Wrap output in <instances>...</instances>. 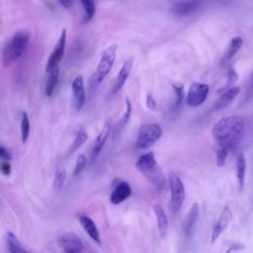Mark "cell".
Returning <instances> with one entry per match:
<instances>
[{
  "mask_svg": "<svg viewBox=\"0 0 253 253\" xmlns=\"http://www.w3.org/2000/svg\"><path fill=\"white\" fill-rule=\"evenodd\" d=\"M153 211L155 214V218L157 221V227H158V232L161 237H164L167 233L168 226H169V221L167 214L163 208L160 205H155L153 208Z\"/></svg>",
  "mask_w": 253,
  "mask_h": 253,
  "instance_id": "19",
  "label": "cell"
},
{
  "mask_svg": "<svg viewBox=\"0 0 253 253\" xmlns=\"http://www.w3.org/2000/svg\"><path fill=\"white\" fill-rule=\"evenodd\" d=\"M30 119L27 112H23L21 116V136H22V142L25 143L30 134Z\"/></svg>",
  "mask_w": 253,
  "mask_h": 253,
  "instance_id": "26",
  "label": "cell"
},
{
  "mask_svg": "<svg viewBox=\"0 0 253 253\" xmlns=\"http://www.w3.org/2000/svg\"><path fill=\"white\" fill-rule=\"evenodd\" d=\"M209 92H210V86L208 84L195 82L191 85L187 93L186 103L190 107H198L207 100Z\"/></svg>",
  "mask_w": 253,
  "mask_h": 253,
  "instance_id": "6",
  "label": "cell"
},
{
  "mask_svg": "<svg viewBox=\"0 0 253 253\" xmlns=\"http://www.w3.org/2000/svg\"><path fill=\"white\" fill-rule=\"evenodd\" d=\"M71 90L73 96V107L76 111H80L83 108L86 100L84 78L82 75H78L73 79Z\"/></svg>",
  "mask_w": 253,
  "mask_h": 253,
  "instance_id": "9",
  "label": "cell"
},
{
  "mask_svg": "<svg viewBox=\"0 0 253 253\" xmlns=\"http://www.w3.org/2000/svg\"><path fill=\"white\" fill-rule=\"evenodd\" d=\"M253 90V71L250 74L249 78H248V83H247V91L251 92Z\"/></svg>",
  "mask_w": 253,
  "mask_h": 253,
  "instance_id": "37",
  "label": "cell"
},
{
  "mask_svg": "<svg viewBox=\"0 0 253 253\" xmlns=\"http://www.w3.org/2000/svg\"><path fill=\"white\" fill-rule=\"evenodd\" d=\"M202 4V0H180L172 4L171 12L177 17H185L195 12Z\"/></svg>",
  "mask_w": 253,
  "mask_h": 253,
  "instance_id": "11",
  "label": "cell"
},
{
  "mask_svg": "<svg viewBox=\"0 0 253 253\" xmlns=\"http://www.w3.org/2000/svg\"><path fill=\"white\" fill-rule=\"evenodd\" d=\"M245 120L242 116H227L218 120L211 128V133L217 145L228 150L235 149L244 132Z\"/></svg>",
  "mask_w": 253,
  "mask_h": 253,
  "instance_id": "1",
  "label": "cell"
},
{
  "mask_svg": "<svg viewBox=\"0 0 253 253\" xmlns=\"http://www.w3.org/2000/svg\"><path fill=\"white\" fill-rule=\"evenodd\" d=\"M231 218H232V211L228 206H225L222 209L220 215L212 228L211 235V243H214L217 240V238L223 233V231L227 228Z\"/></svg>",
  "mask_w": 253,
  "mask_h": 253,
  "instance_id": "10",
  "label": "cell"
},
{
  "mask_svg": "<svg viewBox=\"0 0 253 253\" xmlns=\"http://www.w3.org/2000/svg\"><path fill=\"white\" fill-rule=\"evenodd\" d=\"M0 157L2 158V160H11L12 159V155L10 153V151L3 145L0 146Z\"/></svg>",
  "mask_w": 253,
  "mask_h": 253,
  "instance_id": "34",
  "label": "cell"
},
{
  "mask_svg": "<svg viewBox=\"0 0 253 253\" xmlns=\"http://www.w3.org/2000/svg\"><path fill=\"white\" fill-rule=\"evenodd\" d=\"M228 151L229 150L224 146H221V145L217 146L216 152H215V157H216V165L218 167H222L225 164Z\"/></svg>",
  "mask_w": 253,
  "mask_h": 253,
  "instance_id": "29",
  "label": "cell"
},
{
  "mask_svg": "<svg viewBox=\"0 0 253 253\" xmlns=\"http://www.w3.org/2000/svg\"><path fill=\"white\" fill-rule=\"evenodd\" d=\"M199 204L198 203H194L186 216L185 219V224H184V231H185V235L186 237H191L195 228V225L197 223L198 217H199Z\"/></svg>",
  "mask_w": 253,
  "mask_h": 253,
  "instance_id": "18",
  "label": "cell"
},
{
  "mask_svg": "<svg viewBox=\"0 0 253 253\" xmlns=\"http://www.w3.org/2000/svg\"><path fill=\"white\" fill-rule=\"evenodd\" d=\"M87 138H88L87 130L85 128H80L74 137V140L67 152V155H70L73 152H75L77 149H79L84 144V142L87 140Z\"/></svg>",
  "mask_w": 253,
  "mask_h": 253,
  "instance_id": "24",
  "label": "cell"
},
{
  "mask_svg": "<svg viewBox=\"0 0 253 253\" xmlns=\"http://www.w3.org/2000/svg\"><path fill=\"white\" fill-rule=\"evenodd\" d=\"M235 170H236V178L238 182V188L240 191L244 189L245 184V175H246V159L243 153H239L236 162H235Z\"/></svg>",
  "mask_w": 253,
  "mask_h": 253,
  "instance_id": "20",
  "label": "cell"
},
{
  "mask_svg": "<svg viewBox=\"0 0 253 253\" xmlns=\"http://www.w3.org/2000/svg\"><path fill=\"white\" fill-rule=\"evenodd\" d=\"M5 242H6L8 251L11 253L27 252V250L22 245V243L19 241L17 236L11 231H8L5 233Z\"/></svg>",
  "mask_w": 253,
  "mask_h": 253,
  "instance_id": "22",
  "label": "cell"
},
{
  "mask_svg": "<svg viewBox=\"0 0 253 253\" xmlns=\"http://www.w3.org/2000/svg\"><path fill=\"white\" fill-rule=\"evenodd\" d=\"M242 45H243V40L241 37L237 36V37L232 38L229 42V45L227 47V50L222 58V63L231 59L239 51V49L242 47Z\"/></svg>",
  "mask_w": 253,
  "mask_h": 253,
  "instance_id": "23",
  "label": "cell"
},
{
  "mask_svg": "<svg viewBox=\"0 0 253 253\" xmlns=\"http://www.w3.org/2000/svg\"><path fill=\"white\" fill-rule=\"evenodd\" d=\"M162 127L158 124L143 125L138 130L134 147L137 149L148 148L162 136Z\"/></svg>",
  "mask_w": 253,
  "mask_h": 253,
  "instance_id": "4",
  "label": "cell"
},
{
  "mask_svg": "<svg viewBox=\"0 0 253 253\" xmlns=\"http://www.w3.org/2000/svg\"><path fill=\"white\" fill-rule=\"evenodd\" d=\"M238 79V74L237 72L235 71L234 67L230 66L227 70V76H226V84H225V87L224 88H230L232 87L235 82L237 81Z\"/></svg>",
  "mask_w": 253,
  "mask_h": 253,
  "instance_id": "32",
  "label": "cell"
},
{
  "mask_svg": "<svg viewBox=\"0 0 253 253\" xmlns=\"http://www.w3.org/2000/svg\"><path fill=\"white\" fill-rule=\"evenodd\" d=\"M239 92H240L239 87L232 86L230 88H227V90L224 91L220 95V97L217 99V101L215 102L213 110L214 111H219V110L224 109L225 107H227L238 96Z\"/></svg>",
  "mask_w": 253,
  "mask_h": 253,
  "instance_id": "16",
  "label": "cell"
},
{
  "mask_svg": "<svg viewBox=\"0 0 253 253\" xmlns=\"http://www.w3.org/2000/svg\"><path fill=\"white\" fill-rule=\"evenodd\" d=\"M56 243L60 250L66 253L82 252L84 250L83 241L74 232L63 233L57 238Z\"/></svg>",
  "mask_w": 253,
  "mask_h": 253,
  "instance_id": "7",
  "label": "cell"
},
{
  "mask_svg": "<svg viewBox=\"0 0 253 253\" xmlns=\"http://www.w3.org/2000/svg\"><path fill=\"white\" fill-rule=\"evenodd\" d=\"M156 166L157 162L152 151H148L139 155L135 161V168L138 171L145 174H148L151 171H153L156 168Z\"/></svg>",
  "mask_w": 253,
  "mask_h": 253,
  "instance_id": "14",
  "label": "cell"
},
{
  "mask_svg": "<svg viewBox=\"0 0 253 253\" xmlns=\"http://www.w3.org/2000/svg\"><path fill=\"white\" fill-rule=\"evenodd\" d=\"M146 107L149 109V110H155L156 108V101L154 100L153 96L151 94H147L146 95Z\"/></svg>",
  "mask_w": 253,
  "mask_h": 253,
  "instance_id": "35",
  "label": "cell"
},
{
  "mask_svg": "<svg viewBox=\"0 0 253 253\" xmlns=\"http://www.w3.org/2000/svg\"><path fill=\"white\" fill-rule=\"evenodd\" d=\"M79 222L81 224V226L83 227V229L85 230V232L90 236V238L95 241L97 244H101V238H100V233L98 230L97 225L95 224V222L93 221V219L86 215V214H82L79 216Z\"/></svg>",
  "mask_w": 253,
  "mask_h": 253,
  "instance_id": "15",
  "label": "cell"
},
{
  "mask_svg": "<svg viewBox=\"0 0 253 253\" xmlns=\"http://www.w3.org/2000/svg\"><path fill=\"white\" fill-rule=\"evenodd\" d=\"M117 49H118L117 44H111L103 51L100 57V60L98 62L97 68L90 78V82H89L90 90L96 89L97 86L106 78V76L111 71L113 64L116 60Z\"/></svg>",
  "mask_w": 253,
  "mask_h": 253,
  "instance_id": "3",
  "label": "cell"
},
{
  "mask_svg": "<svg viewBox=\"0 0 253 253\" xmlns=\"http://www.w3.org/2000/svg\"><path fill=\"white\" fill-rule=\"evenodd\" d=\"M58 2L62 7L66 8V9L70 8L73 4V0H58Z\"/></svg>",
  "mask_w": 253,
  "mask_h": 253,
  "instance_id": "36",
  "label": "cell"
},
{
  "mask_svg": "<svg viewBox=\"0 0 253 253\" xmlns=\"http://www.w3.org/2000/svg\"><path fill=\"white\" fill-rule=\"evenodd\" d=\"M1 172L6 176L10 175V173H11V164H10L9 160H2V162H1Z\"/></svg>",
  "mask_w": 253,
  "mask_h": 253,
  "instance_id": "33",
  "label": "cell"
},
{
  "mask_svg": "<svg viewBox=\"0 0 253 253\" xmlns=\"http://www.w3.org/2000/svg\"><path fill=\"white\" fill-rule=\"evenodd\" d=\"M130 114H131V103H130L128 98H126V111H125V114H124V116L122 117V119L119 123V127L120 128H123L128 123Z\"/></svg>",
  "mask_w": 253,
  "mask_h": 253,
  "instance_id": "31",
  "label": "cell"
},
{
  "mask_svg": "<svg viewBox=\"0 0 253 253\" xmlns=\"http://www.w3.org/2000/svg\"><path fill=\"white\" fill-rule=\"evenodd\" d=\"M132 58H128L126 60L124 61L120 71L118 72L117 76L115 77V80H114V84H113V87H112V91H111V94L112 96L116 95L121 89L122 87L125 85L126 79L128 78V75L131 71V68H132Z\"/></svg>",
  "mask_w": 253,
  "mask_h": 253,
  "instance_id": "12",
  "label": "cell"
},
{
  "mask_svg": "<svg viewBox=\"0 0 253 253\" xmlns=\"http://www.w3.org/2000/svg\"><path fill=\"white\" fill-rule=\"evenodd\" d=\"M65 179H66V169L64 167H57L53 177L54 190H60L64 185Z\"/></svg>",
  "mask_w": 253,
  "mask_h": 253,
  "instance_id": "27",
  "label": "cell"
},
{
  "mask_svg": "<svg viewBox=\"0 0 253 253\" xmlns=\"http://www.w3.org/2000/svg\"><path fill=\"white\" fill-rule=\"evenodd\" d=\"M84 9V22L89 23L95 15V1L94 0H80Z\"/></svg>",
  "mask_w": 253,
  "mask_h": 253,
  "instance_id": "25",
  "label": "cell"
},
{
  "mask_svg": "<svg viewBox=\"0 0 253 253\" xmlns=\"http://www.w3.org/2000/svg\"><path fill=\"white\" fill-rule=\"evenodd\" d=\"M110 133H111V126L107 124V125H105V126L102 128V130L99 132V134L97 135V137L94 140L92 151H91L92 160H94L97 157V155L101 152Z\"/></svg>",
  "mask_w": 253,
  "mask_h": 253,
  "instance_id": "17",
  "label": "cell"
},
{
  "mask_svg": "<svg viewBox=\"0 0 253 253\" xmlns=\"http://www.w3.org/2000/svg\"><path fill=\"white\" fill-rule=\"evenodd\" d=\"M86 163H87V159L85 157L84 154H79L77 156V159L75 161V166H74V170H73V175L74 176H78L79 174L82 173V171L85 169L86 167Z\"/></svg>",
  "mask_w": 253,
  "mask_h": 253,
  "instance_id": "30",
  "label": "cell"
},
{
  "mask_svg": "<svg viewBox=\"0 0 253 253\" xmlns=\"http://www.w3.org/2000/svg\"><path fill=\"white\" fill-rule=\"evenodd\" d=\"M172 88L175 92L176 95V101L174 108L175 109H180V107L183 104L184 98H185V93H184V86L182 84H172Z\"/></svg>",
  "mask_w": 253,
  "mask_h": 253,
  "instance_id": "28",
  "label": "cell"
},
{
  "mask_svg": "<svg viewBox=\"0 0 253 253\" xmlns=\"http://www.w3.org/2000/svg\"><path fill=\"white\" fill-rule=\"evenodd\" d=\"M131 195V188L129 184L126 181L119 182L114 188L110 195V202L113 205H119L126 201Z\"/></svg>",
  "mask_w": 253,
  "mask_h": 253,
  "instance_id": "13",
  "label": "cell"
},
{
  "mask_svg": "<svg viewBox=\"0 0 253 253\" xmlns=\"http://www.w3.org/2000/svg\"><path fill=\"white\" fill-rule=\"evenodd\" d=\"M31 35L26 30L17 31L6 42L2 50V64L4 67L11 66L20 59L30 42Z\"/></svg>",
  "mask_w": 253,
  "mask_h": 253,
  "instance_id": "2",
  "label": "cell"
},
{
  "mask_svg": "<svg viewBox=\"0 0 253 253\" xmlns=\"http://www.w3.org/2000/svg\"><path fill=\"white\" fill-rule=\"evenodd\" d=\"M65 46H66V30L63 29L61 31V34L58 38V41L56 44L54 45L47 61L45 64V72H49L51 69L55 68L58 66L59 62L61 61L64 51H65Z\"/></svg>",
  "mask_w": 253,
  "mask_h": 253,
  "instance_id": "8",
  "label": "cell"
},
{
  "mask_svg": "<svg viewBox=\"0 0 253 253\" xmlns=\"http://www.w3.org/2000/svg\"><path fill=\"white\" fill-rule=\"evenodd\" d=\"M168 181H169L168 183H169V189H170L171 210L174 213H176L180 211L185 201V196H186L185 186L183 184L182 179L174 172H171L169 174Z\"/></svg>",
  "mask_w": 253,
  "mask_h": 253,
  "instance_id": "5",
  "label": "cell"
},
{
  "mask_svg": "<svg viewBox=\"0 0 253 253\" xmlns=\"http://www.w3.org/2000/svg\"><path fill=\"white\" fill-rule=\"evenodd\" d=\"M47 73H48V75H47V79H46L45 86H44V93L47 97H50L53 94V92H54V90L57 87L58 82H59V68H58V66L51 69Z\"/></svg>",
  "mask_w": 253,
  "mask_h": 253,
  "instance_id": "21",
  "label": "cell"
}]
</instances>
